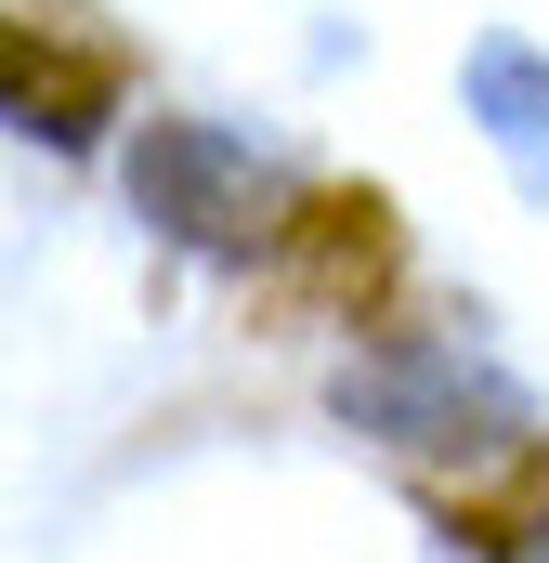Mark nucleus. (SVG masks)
I'll return each mask as SVG.
<instances>
[{"mask_svg":"<svg viewBox=\"0 0 549 563\" xmlns=\"http://www.w3.org/2000/svg\"><path fill=\"white\" fill-rule=\"evenodd\" d=\"M132 210L157 223V236L210 250V263H249V250H288L301 184H288L249 132H223V119H144V144H132Z\"/></svg>","mask_w":549,"mask_h":563,"instance_id":"obj_1","label":"nucleus"},{"mask_svg":"<svg viewBox=\"0 0 549 563\" xmlns=\"http://www.w3.org/2000/svg\"><path fill=\"white\" fill-rule=\"evenodd\" d=\"M132 92V53L79 13V0H26L13 13V132L26 144H92Z\"/></svg>","mask_w":549,"mask_h":563,"instance_id":"obj_2","label":"nucleus"},{"mask_svg":"<svg viewBox=\"0 0 549 563\" xmlns=\"http://www.w3.org/2000/svg\"><path fill=\"white\" fill-rule=\"evenodd\" d=\"M418 498H432V525L458 538V551L484 563H537L549 538V445H497V459H471V472H418Z\"/></svg>","mask_w":549,"mask_h":563,"instance_id":"obj_3","label":"nucleus"},{"mask_svg":"<svg viewBox=\"0 0 549 563\" xmlns=\"http://www.w3.org/2000/svg\"><path fill=\"white\" fill-rule=\"evenodd\" d=\"M458 106L484 119L497 157H511V184L549 197V53L524 40V26H484V40L458 53Z\"/></svg>","mask_w":549,"mask_h":563,"instance_id":"obj_4","label":"nucleus"},{"mask_svg":"<svg viewBox=\"0 0 549 563\" xmlns=\"http://www.w3.org/2000/svg\"><path fill=\"white\" fill-rule=\"evenodd\" d=\"M288 263H301L314 301H367V288L393 276V197H380V184L301 197V210H288Z\"/></svg>","mask_w":549,"mask_h":563,"instance_id":"obj_5","label":"nucleus"},{"mask_svg":"<svg viewBox=\"0 0 549 563\" xmlns=\"http://www.w3.org/2000/svg\"><path fill=\"white\" fill-rule=\"evenodd\" d=\"M537 563H549V551H537Z\"/></svg>","mask_w":549,"mask_h":563,"instance_id":"obj_6","label":"nucleus"}]
</instances>
